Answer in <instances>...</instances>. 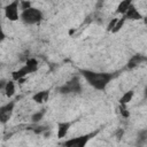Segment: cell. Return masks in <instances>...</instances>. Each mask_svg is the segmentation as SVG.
Segmentation results:
<instances>
[{"mask_svg":"<svg viewBox=\"0 0 147 147\" xmlns=\"http://www.w3.org/2000/svg\"><path fill=\"white\" fill-rule=\"evenodd\" d=\"M80 74L86 79V82L93 88H95L98 91H103L114 77L109 72H95V71L86 70V69L80 70Z\"/></svg>","mask_w":147,"mask_h":147,"instance_id":"obj_1","label":"cell"},{"mask_svg":"<svg viewBox=\"0 0 147 147\" xmlns=\"http://www.w3.org/2000/svg\"><path fill=\"white\" fill-rule=\"evenodd\" d=\"M21 21L25 24L32 25V24H38L41 20H42V11L38 8L34 7H30L25 10H22L21 16H20Z\"/></svg>","mask_w":147,"mask_h":147,"instance_id":"obj_2","label":"cell"},{"mask_svg":"<svg viewBox=\"0 0 147 147\" xmlns=\"http://www.w3.org/2000/svg\"><path fill=\"white\" fill-rule=\"evenodd\" d=\"M80 91H82V86H80L78 77L71 78L70 80H68L64 85H62L59 88V92L61 94H70V93L77 94V93H80Z\"/></svg>","mask_w":147,"mask_h":147,"instance_id":"obj_3","label":"cell"},{"mask_svg":"<svg viewBox=\"0 0 147 147\" xmlns=\"http://www.w3.org/2000/svg\"><path fill=\"white\" fill-rule=\"evenodd\" d=\"M20 3H21V1L13 0L11 2H9L8 5H6L3 7V13H5L6 18H8L9 21H13V22H15L20 18V16H21V14L18 13Z\"/></svg>","mask_w":147,"mask_h":147,"instance_id":"obj_4","label":"cell"},{"mask_svg":"<svg viewBox=\"0 0 147 147\" xmlns=\"http://www.w3.org/2000/svg\"><path fill=\"white\" fill-rule=\"evenodd\" d=\"M96 133H98V131H95V132H93V133L79 136V137H77V138H71V139H69V140H65V141L63 142V146H65V147H84V146L88 142V140H90L92 137H94Z\"/></svg>","mask_w":147,"mask_h":147,"instance_id":"obj_5","label":"cell"},{"mask_svg":"<svg viewBox=\"0 0 147 147\" xmlns=\"http://www.w3.org/2000/svg\"><path fill=\"white\" fill-rule=\"evenodd\" d=\"M14 107H15V102L14 101H10L3 106H1L0 108V119H1V123L5 124L11 116V113L14 110Z\"/></svg>","mask_w":147,"mask_h":147,"instance_id":"obj_6","label":"cell"},{"mask_svg":"<svg viewBox=\"0 0 147 147\" xmlns=\"http://www.w3.org/2000/svg\"><path fill=\"white\" fill-rule=\"evenodd\" d=\"M72 125V122H59L57 123V138L59 139H63L67 137L70 127Z\"/></svg>","mask_w":147,"mask_h":147,"instance_id":"obj_7","label":"cell"},{"mask_svg":"<svg viewBox=\"0 0 147 147\" xmlns=\"http://www.w3.org/2000/svg\"><path fill=\"white\" fill-rule=\"evenodd\" d=\"M124 16L126 17V20H131V21H139V20H142L144 18L142 15L140 14V11L133 5L130 6V8L127 9V11L125 13Z\"/></svg>","mask_w":147,"mask_h":147,"instance_id":"obj_8","label":"cell"},{"mask_svg":"<svg viewBox=\"0 0 147 147\" xmlns=\"http://www.w3.org/2000/svg\"><path fill=\"white\" fill-rule=\"evenodd\" d=\"M30 74V70L28 69V67L24 64L22 68H20L18 70H15V71H13V74H11V77H13V80H15V82H18L21 78H25L26 77V75H29Z\"/></svg>","mask_w":147,"mask_h":147,"instance_id":"obj_9","label":"cell"},{"mask_svg":"<svg viewBox=\"0 0 147 147\" xmlns=\"http://www.w3.org/2000/svg\"><path fill=\"white\" fill-rule=\"evenodd\" d=\"M48 96H49V91H47V90L46 91H39L32 95V100L36 103H44L48 100Z\"/></svg>","mask_w":147,"mask_h":147,"instance_id":"obj_10","label":"cell"},{"mask_svg":"<svg viewBox=\"0 0 147 147\" xmlns=\"http://www.w3.org/2000/svg\"><path fill=\"white\" fill-rule=\"evenodd\" d=\"M131 5H132V0H122L116 8V13L121 15H125V13L127 11Z\"/></svg>","mask_w":147,"mask_h":147,"instance_id":"obj_11","label":"cell"},{"mask_svg":"<svg viewBox=\"0 0 147 147\" xmlns=\"http://www.w3.org/2000/svg\"><path fill=\"white\" fill-rule=\"evenodd\" d=\"M3 91L8 98H11L15 94V80H8L3 87Z\"/></svg>","mask_w":147,"mask_h":147,"instance_id":"obj_12","label":"cell"},{"mask_svg":"<svg viewBox=\"0 0 147 147\" xmlns=\"http://www.w3.org/2000/svg\"><path fill=\"white\" fill-rule=\"evenodd\" d=\"M133 96H134V91L133 90H129L127 92H125L121 98H119V103H122V105H127V103H130L131 101H132V99H133Z\"/></svg>","mask_w":147,"mask_h":147,"instance_id":"obj_13","label":"cell"},{"mask_svg":"<svg viewBox=\"0 0 147 147\" xmlns=\"http://www.w3.org/2000/svg\"><path fill=\"white\" fill-rule=\"evenodd\" d=\"M145 60V57H142L141 55H133L130 60H129V62H127V68L129 69H133V68H136L138 64H140V62L141 61H144Z\"/></svg>","mask_w":147,"mask_h":147,"instance_id":"obj_14","label":"cell"},{"mask_svg":"<svg viewBox=\"0 0 147 147\" xmlns=\"http://www.w3.org/2000/svg\"><path fill=\"white\" fill-rule=\"evenodd\" d=\"M147 142V129L140 130L137 134V145H145Z\"/></svg>","mask_w":147,"mask_h":147,"instance_id":"obj_15","label":"cell"},{"mask_svg":"<svg viewBox=\"0 0 147 147\" xmlns=\"http://www.w3.org/2000/svg\"><path fill=\"white\" fill-rule=\"evenodd\" d=\"M25 65H26L28 69L30 70V74H32V72L37 71V69H38V61H37L36 59H33V57L28 59L26 62H25Z\"/></svg>","mask_w":147,"mask_h":147,"instance_id":"obj_16","label":"cell"},{"mask_svg":"<svg viewBox=\"0 0 147 147\" xmlns=\"http://www.w3.org/2000/svg\"><path fill=\"white\" fill-rule=\"evenodd\" d=\"M125 21H126V17H125L124 15H122V17L117 20V22H116V24H115L114 29L111 30V33H117V32H118V31H119V30L123 28V25H124Z\"/></svg>","mask_w":147,"mask_h":147,"instance_id":"obj_17","label":"cell"},{"mask_svg":"<svg viewBox=\"0 0 147 147\" xmlns=\"http://www.w3.org/2000/svg\"><path fill=\"white\" fill-rule=\"evenodd\" d=\"M45 113H46V110H45V109H41V110L36 111L34 114H32V116H31V122H32V123H38V122H40V121L42 119Z\"/></svg>","mask_w":147,"mask_h":147,"instance_id":"obj_18","label":"cell"},{"mask_svg":"<svg viewBox=\"0 0 147 147\" xmlns=\"http://www.w3.org/2000/svg\"><path fill=\"white\" fill-rule=\"evenodd\" d=\"M119 113H121V115H122L124 118H129V117H130V111L127 110L126 105L119 103Z\"/></svg>","mask_w":147,"mask_h":147,"instance_id":"obj_19","label":"cell"},{"mask_svg":"<svg viewBox=\"0 0 147 147\" xmlns=\"http://www.w3.org/2000/svg\"><path fill=\"white\" fill-rule=\"evenodd\" d=\"M20 7H21V9H22V10H25V9H28V8L32 7V6H31V2H30L29 0H21Z\"/></svg>","mask_w":147,"mask_h":147,"instance_id":"obj_20","label":"cell"},{"mask_svg":"<svg viewBox=\"0 0 147 147\" xmlns=\"http://www.w3.org/2000/svg\"><path fill=\"white\" fill-rule=\"evenodd\" d=\"M47 130H49V129L46 127V126H36V127L33 129V132L37 133V134H40V133H44V132L47 131Z\"/></svg>","mask_w":147,"mask_h":147,"instance_id":"obj_21","label":"cell"},{"mask_svg":"<svg viewBox=\"0 0 147 147\" xmlns=\"http://www.w3.org/2000/svg\"><path fill=\"white\" fill-rule=\"evenodd\" d=\"M117 20H118V18H113V20L108 23V25H107V31H108V32H111V30L114 29V26H115Z\"/></svg>","mask_w":147,"mask_h":147,"instance_id":"obj_22","label":"cell"},{"mask_svg":"<svg viewBox=\"0 0 147 147\" xmlns=\"http://www.w3.org/2000/svg\"><path fill=\"white\" fill-rule=\"evenodd\" d=\"M123 134H124V130H123V129L117 130V132H116V139L121 140V139H122V137H123Z\"/></svg>","mask_w":147,"mask_h":147,"instance_id":"obj_23","label":"cell"},{"mask_svg":"<svg viewBox=\"0 0 147 147\" xmlns=\"http://www.w3.org/2000/svg\"><path fill=\"white\" fill-rule=\"evenodd\" d=\"M144 96L147 99V86L145 87V90H144Z\"/></svg>","mask_w":147,"mask_h":147,"instance_id":"obj_24","label":"cell"},{"mask_svg":"<svg viewBox=\"0 0 147 147\" xmlns=\"http://www.w3.org/2000/svg\"><path fill=\"white\" fill-rule=\"evenodd\" d=\"M142 20H144V23H145V24L147 25V16H146V17H144Z\"/></svg>","mask_w":147,"mask_h":147,"instance_id":"obj_25","label":"cell"},{"mask_svg":"<svg viewBox=\"0 0 147 147\" xmlns=\"http://www.w3.org/2000/svg\"><path fill=\"white\" fill-rule=\"evenodd\" d=\"M74 32H75V30H74V29H71V30H70V31H69V34H72V33H74Z\"/></svg>","mask_w":147,"mask_h":147,"instance_id":"obj_26","label":"cell"}]
</instances>
